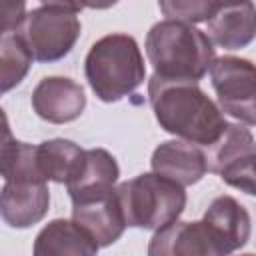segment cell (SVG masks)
<instances>
[{
    "mask_svg": "<svg viewBox=\"0 0 256 256\" xmlns=\"http://www.w3.org/2000/svg\"><path fill=\"white\" fill-rule=\"evenodd\" d=\"M98 250L100 246L76 220H64V218H56L48 222L38 232L32 248L36 256H56V254L92 256Z\"/></svg>",
    "mask_w": 256,
    "mask_h": 256,
    "instance_id": "obj_14",
    "label": "cell"
},
{
    "mask_svg": "<svg viewBox=\"0 0 256 256\" xmlns=\"http://www.w3.org/2000/svg\"><path fill=\"white\" fill-rule=\"evenodd\" d=\"M148 100L160 128L192 144L210 146L226 126L220 106L206 96L198 82L164 80L152 74Z\"/></svg>",
    "mask_w": 256,
    "mask_h": 256,
    "instance_id": "obj_1",
    "label": "cell"
},
{
    "mask_svg": "<svg viewBox=\"0 0 256 256\" xmlns=\"http://www.w3.org/2000/svg\"><path fill=\"white\" fill-rule=\"evenodd\" d=\"M26 0H2V32L18 30L26 18Z\"/></svg>",
    "mask_w": 256,
    "mask_h": 256,
    "instance_id": "obj_22",
    "label": "cell"
},
{
    "mask_svg": "<svg viewBox=\"0 0 256 256\" xmlns=\"http://www.w3.org/2000/svg\"><path fill=\"white\" fill-rule=\"evenodd\" d=\"M32 52L18 30L2 32L0 38V88L2 92L18 86L32 66Z\"/></svg>",
    "mask_w": 256,
    "mask_h": 256,
    "instance_id": "obj_18",
    "label": "cell"
},
{
    "mask_svg": "<svg viewBox=\"0 0 256 256\" xmlns=\"http://www.w3.org/2000/svg\"><path fill=\"white\" fill-rule=\"evenodd\" d=\"M50 206L46 182H6L0 194V214L10 228H30L38 224Z\"/></svg>",
    "mask_w": 256,
    "mask_h": 256,
    "instance_id": "obj_11",
    "label": "cell"
},
{
    "mask_svg": "<svg viewBox=\"0 0 256 256\" xmlns=\"http://www.w3.org/2000/svg\"><path fill=\"white\" fill-rule=\"evenodd\" d=\"M34 112L50 124H66L82 116L86 108L84 88L64 76H48L32 92Z\"/></svg>",
    "mask_w": 256,
    "mask_h": 256,
    "instance_id": "obj_8",
    "label": "cell"
},
{
    "mask_svg": "<svg viewBox=\"0 0 256 256\" xmlns=\"http://www.w3.org/2000/svg\"><path fill=\"white\" fill-rule=\"evenodd\" d=\"M158 6L166 20L198 24L214 14L218 0H158Z\"/></svg>",
    "mask_w": 256,
    "mask_h": 256,
    "instance_id": "obj_21",
    "label": "cell"
},
{
    "mask_svg": "<svg viewBox=\"0 0 256 256\" xmlns=\"http://www.w3.org/2000/svg\"><path fill=\"white\" fill-rule=\"evenodd\" d=\"M144 48L154 74L164 80L198 82L216 60L210 36L178 20L156 22L146 34Z\"/></svg>",
    "mask_w": 256,
    "mask_h": 256,
    "instance_id": "obj_2",
    "label": "cell"
},
{
    "mask_svg": "<svg viewBox=\"0 0 256 256\" xmlns=\"http://www.w3.org/2000/svg\"><path fill=\"white\" fill-rule=\"evenodd\" d=\"M84 74L102 102H118L130 96L146 78L138 42L128 34L102 36L86 54Z\"/></svg>",
    "mask_w": 256,
    "mask_h": 256,
    "instance_id": "obj_3",
    "label": "cell"
},
{
    "mask_svg": "<svg viewBox=\"0 0 256 256\" xmlns=\"http://www.w3.org/2000/svg\"><path fill=\"white\" fill-rule=\"evenodd\" d=\"M62 6H40L26 14L18 32L28 44L34 60L38 62H56L68 56L80 38V20Z\"/></svg>",
    "mask_w": 256,
    "mask_h": 256,
    "instance_id": "obj_5",
    "label": "cell"
},
{
    "mask_svg": "<svg viewBox=\"0 0 256 256\" xmlns=\"http://www.w3.org/2000/svg\"><path fill=\"white\" fill-rule=\"evenodd\" d=\"M0 170L6 182H48L38 160V144H28L12 138L4 116V140L0 150Z\"/></svg>",
    "mask_w": 256,
    "mask_h": 256,
    "instance_id": "obj_16",
    "label": "cell"
},
{
    "mask_svg": "<svg viewBox=\"0 0 256 256\" xmlns=\"http://www.w3.org/2000/svg\"><path fill=\"white\" fill-rule=\"evenodd\" d=\"M150 166L154 172L182 184L192 186L202 180L208 172L206 154L188 140H166L158 144L152 152Z\"/></svg>",
    "mask_w": 256,
    "mask_h": 256,
    "instance_id": "obj_12",
    "label": "cell"
},
{
    "mask_svg": "<svg viewBox=\"0 0 256 256\" xmlns=\"http://www.w3.org/2000/svg\"><path fill=\"white\" fill-rule=\"evenodd\" d=\"M120 168L116 158L104 150V148H90L86 150L84 162L78 170V174L66 184L70 198H80L88 194H98L112 190L118 182Z\"/></svg>",
    "mask_w": 256,
    "mask_h": 256,
    "instance_id": "obj_15",
    "label": "cell"
},
{
    "mask_svg": "<svg viewBox=\"0 0 256 256\" xmlns=\"http://www.w3.org/2000/svg\"><path fill=\"white\" fill-rule=\"evenodd\" d=\"M206 22L210 40L224 50L246 48L256 38V6L252 0H218Z\"/></svg>",
    "mask_w": 256,
    "mask_h": 256,
    "instance_id": "obj_10",
    "label": "cell"
},
{
    "mask_svg": "<svg viewBox=\"0 0 256 256\" xmlns=\"http://www.w3.org/2000/svg\"><path fill=\"white\" fill-rule=\"evenodd\" d=\"M150 256H218L214 238L210 236L204 220L200 222H172L160 230L148 244Z\"/></svg>",
    "mask_w": 256,
    "mask_h": 256,
    "instance_id": "obj_13",
    "label": "cell"
},
{
    "mask_svg": "<svg viewBox=\"0 0 256 256\" xmlns=\"http://www.w3.org/2000/svg\"><path fill=\"white\" fill-rule=\"evenodd\" d=\"M72 220H76L94 238V242L100 248L114 244L124 234L126 228V220L118 202L116 188L74 198Z\"/></svg>",
    "mask_w": 256,
    "mask_h": 256,
    "instance_id": "obj_7",
    "label": "cell"
},
{
    "mask_svg": "<svg viewBox=\"0 0 256 256\" xmlns=\"http://www.w3.org/2000/svg\"><path fill=\"white\" fill-rule=\"evenodd\" d=\"M252 144H254V138H252L248 128H244L240 124H228L226 122L218 140L212 142L210 146H206L208 148V152H206L208 172L220 174V170L226 164H230L234 158H238L242 152H246Z\"/></svg>",
    "mask_w": 256,
    "mask_h": 256,
    "instance_id": "obj_19",
    "label": "cell"
},
{
    "mask_svg": "<svg viewBox=\"0 0 256 256\" xmlns=\"http://www.w3.org/2000/svg\"><path fill=\"white\" fill-rule=\"evenodd\" d=\"M204 224L214 238L218 256H226L246 246L252 232L248 210L232 196H218L204 212Z\"/></svg>",
    "mask_w": 256,
    "mask_h": 256,
    "instance_id": "obj_9",
    "label": "cell"
},
{
    "mask_svg": "<svg viewBox=\"0 0 256 256\" xmlns=\"http://www.w3.org/2000/svg\"><path fill=\"white\" fill-rule=\"evenodd\" d=\"M86 150L66 138L44 140L38 144V160L46 180L68 184L80 170Z\"/></svg>",
    "mask_w": 256,
    "mask_h": 256,
    "instance_id": "obj_17",
    "label": "cell"
},
{
    "mask_svg": "<svg viewBox=\"0 0 256 256\" xmlns=\"http://www.w3.org/2000/svg\"><path fill=\"white\" fill-rule=\"evenodd\" d=\"M220 178L228 186L248 196H256V144H252L246 152L226 164L220 170Z\"/></svg>",
    "mask_w": 256,
    "mask_h": 256,
    "instance_id": "obj_20",
    "label": "cell"
},
{
    "mask_svg": "<svg viewBox=\"0 0 256 256\" xmlns=\"http://www.w3.org/2000/svg\"><path fill=\"white\" fill-rule=\"evenodd\" d=\"M210 80L220 110L242 124L256 126V64L238 56L216 58Z\"/></svg>",
    "mask_w": 256,
    "mask_h": 256,
    "instance_id": "obj_6",
    "label": "cell"
},
{
    "mask_svg": "<svg viewBox=\"0 0 256 256\" xmlns=\"http://www.w3.org/2000/svg\"><path fill=\"white\" fill-rule=\"evenodd\" d=\"M118 0H42V4L48 6H62L72 12H80L82 8H92V10H106L112 8Z\"/></svg>",
    "mask_w": 256,
    "mask_h": 256,
    "instance_id": "obj_23",
    "label": "cell"
},
{
    "mask_svg": "<svg viewBox=\"0 0 256 256\" xmlns=\"http://www.w3.org/2000/svg\"><path fill=\"white\" fill-rule=\"evenodd\" d=\"M118 202L130 228L160 230L180 218L186 208L184 186L158 174L144 172L118 188Z\"/></svg>",
    "mask_w": 256,
    "mask_h": 256,
    "instance_id": "obj_4",
    "label": "cell"
}]
</instances>
